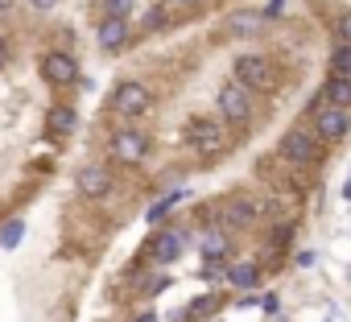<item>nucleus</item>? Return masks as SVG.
<instances>
[{"label":"nucleus","instance_id":"1","mask_svg":"<svg viewBox=\"0 0 351 322\" xmlns=\"http://www.w3.org/2000/svg\"><path fill=\"white\" fill-rule=\"evenodd\" d=\"M322 145H326V140L314 132V124H310V120H298V124H289V128L281 132V140H277V161L298 166V170H314L318 161L326 157Z\"/></svg>","mask_w":351,"mask_h":322},{"label":"nucleus","instance_id":"2","mask_svg":"<svg viewBox=\"0 0 351 322\" xmlns=\"http://www.w3.org/2000/svg\"><path fill=\"white\" fill-rule=\"evenodd\" d=\"M182 140H186V149L199 153V157H219V153L228 149V128H223V120L191 116L186 128H182Z\"/></svg>","mask_w":351,"mask_h":322},{"label":"nucleus","instance_id":"3","mask_svg":"<svg viewBox=\"0 0 351 322\" xmlns=\"http://www.w3.org/2000/svg\"><path fill=\"white\" fill-rule=\"evenodd\" d=\"M232 79L240 83V87H248L252 95L261 91V95H269L273 91V62L265 58V54H236L232 58Z\"/></svg>","mask_w":351,"mask_h":322},{"label":"nucleus","instance_id":"4","mask_svg":"<svg viewBox=\"0 0 351 322\" xmlns=\"http://www.w3.org/2000/svg\"><path fill=\"white\" fill-rule=\"evenodd\" d=\"M149 108H153V91H149L145 83H136V79H124V83L112 91V112L124 116V120H136V116H145Z\"/></svg>","mask_w":351,"mask_h":322},{"label":"nucleus","instance_id":"5","mask_svg":"<svg viewBox=\"0 0 351 322\" xmlns=\"http://www.w3.org/2000/svg\"><path fill=\"white\" fill-rule=\"evenodd\" d=\"M219 116L223 120H232V124H252L256 120V103H252V91L248 87H240L236 79L228 83V87H219Z\"/></svg>","mask_w":351,"mask_h":322},{"label":"nucleus","instance_id":"6","mask_svg":"<svg viewBox=\"0 0 351 322\" xmlns=\"http://www.w3.org/2000/svg\"><path fill=\"white\" fill-rule=\"evenodd\" d=\"M310 124H314V132L322 136V140H343L347 132H351V108H339V103H322V108H314L310 116H306Z\"/></svg>","mask_w":351,"mask_h":322},{"label":"nucleus","instance_id":"7","mask_svg":"<svg viewBox=\"0 0 351 322\" xmlns=\"http://www.w3.org/2000/svg\"><path fill=\"white\" fill-rule=\"evenodd\" d=\"M256 219H261V203L248 195H228L215 203V223L223 227H252Z\"/></svg>","mask_w":351,"mask_h":322},{"label":"nucleus","instance_id":"8","mask_svg":"<svg viewBox=\"0 0 351 322\" xmlns=\"http://www.w3.org/2000/svg\"><path fill=\"white\" fill-rule=\"evenodd\" d=\"M38 75L50 83V87H71L79 79V62L71 50H46L42 62H38Z\"/></svg>","mask_w":351,"mask_h":322},{"label":"nucleus","instance_id":"9","mask_svg":"<svg viewBox=\"0 0 351 322\" xmlns=\"http://www.w3.org/2000/svg\"><path fill=\"white\" fill-rule=\"evenodd\" d=\"M112 170L104 166V161H87V166H79V174H75V186H79V195L83 199H108L112 195Z\"/></svg>","mask_w":351,"mask_h":322},{"label":"nucleus","instance_id":"10","mask_svg":"<svg viewBox=\"0 0 351 322\" xmlns=\"http://www.w3.org/2000/svg\"><path fill=\"white\" fill-rule=\"evenodd\" d=\"M128 38H132L128 17H99V25H95V42H99V50H104V54L124 50V46H128Z\"/></svg>","mask_w":351,"mask_h":322},{"label":"nucleus","instance_id":"11","mask_svg":"<svg viewBox=\"0 0 351 322\" xmlns=\"http://www.w3.org/2000/svg\"><path fill=\"white\" fill-rule=\"evenodd\" d=\"M182 244H186L182 232H153L149 244H145V256L157 260V264H173V260L182 256Z\"/></svg>","mask_w":351,"mask_h":322},{"label":"nucleus","instance_id":"12","mask_svg":"<svg viewBox=\"0 0 351 322\" xmlns=\"http://www.w3.org/2000/svg\"><path fill=\"white\" fill-rule=\"evenodd\" d=\"M149 153V136L141 132V128H120V132H112V157L116 161H141Z\"/></svg>","mask_w":351,"mask_h":322},{"label":"nucleus","instance_id":"13","mask_svg":"<svg viewBox=\"0 0 351 322\" xmlns=\"http://www.w3.org/2000/svg\"><path fill=\"white\" fill-rule=\"evenodd\" d=\"M199 252H203V260H228V256H232L228 227H223V223H211V227H203V236H199Z\"/></svg>","mask_w":351,"mask_h":322},{"label":"nucleus","instance_id":"14","mask_svg":"<svg viewBox=\"0 0 351 322\" xmlns=\"http://www.w3.org/2000/svg\"><path fill=\"white\" fill-rule=\"evenodd\" d=\"M75 124H79V112H75L71 103H54V108L46 112V132H50V136H71Z\"/></svg>","mask_w":351,"mask_h":322},{"label":"nucleus","instance_id":"15","mask_svg":"<svg viewBox=\"0 0 351 322\" xmlns=\"http://www.w3.org/2000/svg\"><path fill=\"white\" fill-rule=\"evenodd\" d=\"M228 281H232L236 289H252V285H261V264H252V260H232V264H228Z\"/></svg>","mask_w":351,"mask_h":322},{"label":"nucleus","instance_id":"16","mask_svg":"<svg viewBox=\"0 0 351 322\" xmlns=\"http://www.w3.org/2000/svg\"><path fill=\"white\" fill-rule=\"evenodd\" d=\"M322 95L330 103H339V108H351V75H326Z\"/></svg>","mask_w":351,"mask_h":322},{"label":"nucleus","instance_id":"17","mask_svg":"<svg viewBox=\"0 0 351 322\" xmlns=\"http://www.w3.org/2000/svg\"><path fill=\"white\" fill-rule=\"evenodd\" d=\"M326 62H330V75H351V42H339V38H335Z\"/></svg>","mask_w":351,"mask_h":322},{"label":"nucleus","instance_id":"18","mask_svg":"<svg viewBox=\"0 0 351 322\" xmlns=\"http://www.w3.org/2000/svg\"><path fill=\"white\" fill-rule=\"evenodd\" d=\"M165 25H169V5H165V0H161V5H153V9L145 13L141 29H145V34H161Z\"/></svg>","mask_w":351,"mask_h":322},{"label":"nucleus","instance_id":"19","mask_svg":"<svg viewBox=\"0 0 351 322\" xmlns=\"http://www.w3.org/2000/svg\"><path fill=\"white\" fill-rule=\"evenodd\" d=\"M223 301H219V293H203V297H195L191 306H186V318H203V314H215Z\"/></svg>","mask_w":351,"mask_h":322},{"label":"nucleus","instance_id":"20","mask_svg":"<svg viewBox=\"0 0 351 322\" xmlns=\"http://www.w3.org/2000/svg\"><path fill=\"white\" fill-rule=\"evenodd\" d=\"M25 236V223L21 219H9V223H0V248H17Z\"/></svg>","mask_w":351,"mask_h":322},{"label":"nucleus","instance_id":"21","mask_svg":"<svg viewBox=\"0 0 351 322\" xmlns=\"http://www.w3.org/2000/svg\"><path fill=\"white\" fill-rule=\"evenodd\" d=\"M136 0H99V17H128Z\"/></svg>","mask_w":351,"mask_h":322},{"label":"nucleus","instance_id":"22","mask_svg":"<svg viewBox=\"0 0 351 322\" xmlns=\"http://www.w3.org/2000/svg\"><path fill=\"white\" fill-rule=\"evenodd\" d=\"M178 199H182V190H178V195H165V199H157V203H153V211H149V223H161V219L173 211V203H178Z\"/></svg>","mask_w":351,"mask_h":322},{"label":"nucleus","instance_id":"23","mask_svg":"<svg viewBox=\"0 0 351 322\" xmlns=\"http://www.w3.org/2000/svg\"><path fill=\"white\" fill-rule=\"evenodd\" d=\"M261 21L265 17H256V13H240V17H232V34H256Z\"/></svg>","mask_w":351,"mask_h":322},{"label":"nucleus","instance_id":"24","mask_svg":"<svg viewBox=\"0 0 351 322\" xmlns=\"http://www.w3.org/2000/svg\"><path fill=\"white\" fill-rule=\"evenodd\" d=\"M335 38H339V42H351V13H343V17L335 21Z\"/></svg>","mask_w":351,"mask_h":322},{"label":"nucleus","instance_id":"25","mask_svg":"<svg viewBox=\"0 0 351 322\" xmlns=\"http://www.w3.org/2000/svg\"><path fill=\"white\" fill-rule=\"evenodd\" d=\"M165 285H169V277H165V273H157V277H149V285H145V293L153 297V293H161Z\"/></svg>","mask_w":351,"mask_h":322},{"label":"nucleus","instance_id":"26","mask_svg":"<svg viewBox=\"0 0 351 322\" xmlns=\"http://www.w3.org/2000/svg\"><path fill=\"white\" fill-rule=\"evenodd\" d=\"M9 58H13V46H9V38H5V34H0V71L9 66Z\"/></svg>","mask_w":351,"mask_h":322},{"label":"nucleus","instance_id":"27","mask_svg":"<svg viewBox=\"0 0 351 322\" xmlns=\"http://www.w3.org/2000/svg\"><path fill=\"white\" fill-rule=\"evenodd\" d=\"M281 9H285V0H269V9H265V21H269V17H281Z\"/></svg>","mask_w":351,"mask_h":322},{"label":"nucleus","instance_id":"28","mask_svg":"<svg viewBox=\"0 0 351 322\" xmlns=\"http://www.w3.org/2000/svg\"><path fill=\"white\" fill-rule=\"evenodd\" d=\"M293 264H302V269H310V264H314V252H306V248H302V252L293 256Z\"/></svg>","mask_w":351,"mask_h":322},{"label":"nucleus","instance_id":"29","mask_svg":"<svg viewBox=\"0 0 351 322\" xmlns=\"http://www.w3.org/2000/svg\"><path fill=\"white\" fill-rule=\"evenodd\" d=\"M261 310H265V314H277V297H273V293H269V297H265V301H261Z\"/></svg>","mask_w":351,"mask_h":322},{"label":"nucleus","instance_id":"30","mask_svg":"<svg viewBox=\"0 0 351 322\" xmlns=\"http://www.w3.org/2000/svg\"><path fill=\"white\" fill-rule=\"evenodd\" d=\"M157 318H161V314H153V310H141V314H136L132 322H157Z\"/></svg>","mask_w":351,"mask_h":322},{"label":"nucleus","instance_id":"31","mask_svg":"<svg viewBox=\"0 0 351 322\" xmlns=\"http://www.w3.org/2000/svg\"><path fill=\"white\" fill-rule=\"evenodd\" d=\"M169 9H191V5H199V0H165Z\"/></svg>","mask_w":351,"mask_h":322},{"label":"nucleus","instance_id":"32","mask_svg":"<svg viewBox=\"0 0 351 322\" xmlns=\"http://www.w3.org/2000/svg\"><path fill=\"white\" fill-rule=\"evenodd\" d=\"M29 5H34V9H54L58 0H29Z\"/></svg>","mask_w":351,"mask_h":322},{"label":"nucleus","instance_id":"33","mask_svg":"<svg viewBox=\"0 0 351 322\" xmlns=\"http://www.w3.org/2000/svg\"><path fill=\"white\" fill-rule=\"evenodd\" d=\"M343 195H347V199H351V182H347V186H343Z\"/></svg>","mask_w":351,"mask_h":322}]
</instances>
